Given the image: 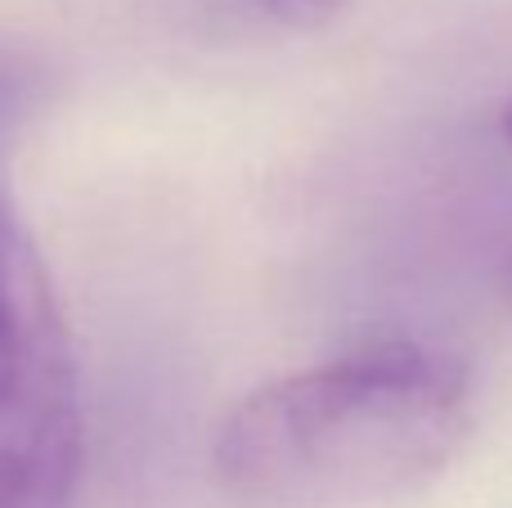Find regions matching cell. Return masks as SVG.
<instances>
[{"label":"cell","mask_w":512,"mask_h":508,"mask_svg":"<svg viewBox=\"0 0 512 508\" xmlns=\"http://www.w3.org/2000/svg\"><path fill=\"white\" fill-rule=\"evenodd\" d=\"M459 356L414 338L369 342L270 378L221 423L212 477L243 508H364L423 491L472 437Z\"/></svg>","instance_id":"1"},{"label":"cell","mask_w":512,"mask_h":508,"mask_svg":"<svg viewBox=\"0 0 512 508\" xmlns=\"http://www.w3.org/2000/svg\"><path fill=\"white\" fill-rule=\"evenodd\" d=\"M86 405L54 279L0 185V508H68Z\"/></svg>","instance_id":"2"},{"label":"cell","mask_w":512,"mask_h":508,"mask_svg":"<svg viewBox=\"0 0 512 508\" xmlns=\"http://www.w3.org/2000/svg\"><path fill=\"white\" fill-rule=\"evenodd\" d=\"M248 9H256L261 18L283 27H319L346 5V0H243Z\"/></svg>","instance_id":"3"},{"label":"cell","mask_w":512,"mask_h":508,"mask_svg":"<svg viewBox=\"0 0 512 508\" xmlns=\"http://www.w3.org/2000/svg\"><path fill=\"white\" fill-rule=\"evenodd\" d=\"M504 135L512 140V95H508V104H504Z\"/></svg>","instance_id":"4"},{"label":"cell","mask_w":512,"mask_h":508,"mask_svg":"<svg viewBox=\"0 0 512 508\" xmlns=\"http://www.w3.org/2000/svg\"><path fill=\"white\" fill-rule=\"evenodd\" d=\"M508 284H512V270H508Z\"/></svg>","instance_id":"5"}]
</instances>
